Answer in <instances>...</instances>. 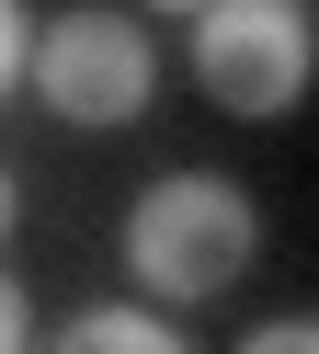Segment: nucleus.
<instances>
[{
  "label": "nucleus",
  "mask_w": 319,
  "mask_h": 354,
  "mask_svg": "<svg viewBox=\"0 0 319 354\" xmlns=\"http://www.w3.org/2000/svg\"><path fill=\"white\" fill-rule=\"evenodd\" d=\"M114 252H126V286H137V297L205 308V297H228V286L262 263V206H251L228 171H160V183L126 206Z\"/></svg>",
  "instance_id": "obj_1"
},
{
  "label": "nucleus",
  "mask_w": 319,
  "mask_h": 354,
  "mask_svg": "<svg viewBox=\"0 0 319 354\" xmlns=\"http://www.w3.org/2000/svg\"><path fill=\"white\" fill-rule=\"evenodd\" d=\"M23 92H35L57 126L103 138V126H137V115H148V92H160V46H148V24H137V12H114V0H80V12L35 24Z\"/></svg>",
  "instance_id": "obj_2"
},
{
  "label": "nucleus",
  "mask_w": 319,
  "mask_h": 354,
  "mask_svg": "<svg viewBox=\"0 0 319 354\" xmlns=\"http://www.w3.org/2000/svg\"><path fill=\"white\" fill-rule=\"evenodd\" d=\"M308 69H319V24L308 0H205L194 12V80L217 115L240 126H273L308 103Z\"/></svg>",
  "instance_id": "obj_3"
},
{
  "label": "nucleus",
  "mask_w": 319,
  "mask_h": 354,
  "mask_svg": "<svg viewBox=\"0 0 319 354\" xmlns=\"http://www.w3.org/2000/svg\"><path fill=\"white\" fill-rule=\"evenodd\" d=\"M57 354H194V343H182V320H171V308L103 297V308H80V320L57 331Z\"/></svg>",
  "instance_id": "obj_4"
},
{
  "label": "nucleus",
  "mask_w": 319,
  "mask_h": 354,
  "mask_svg": "<svg viewBox=\"0 0 319 354\" xmlns=\"http://www.w3.org/2000/svg\"><path fill=\"white\" fill-rule=\"evenodd\" d=\"M23 57H35V12H23V0H0V103L23 92Z\"/></svg>",
  "instance_id": "obj_5"
},
{
  "label": "nucleus",
  "mask_w": 319,
  "mask_h": 354,
  "mask_svg": "<svg viewBox=\"0 0 319 354\" xmlns=\"http://www.w3.org/2000/svg\"><path fill=\"white\" fill-rule=\"evenodd\" d=\"M0 354H35V297H23V274H0Z\"/></svg>",
  "instance_id": "obj_6"
},
{
  "label": "nucleus",
  "mask_w": 319,
  "mask_h": 354,
  "mask_svg": "<svg viewBox=\"0 0 319 354\" xmlns=\"http://www.w3.org/2000/svg\"><path fill=\"white\" fill-rule=\"evenodd\" d=\"M240 354H319V320H262Z\"/></svg>",
  "instance_id": "obj_7"
},
{
  "label": "nucleus",
  "mask_w": 319,
  "mask_h": 354,
  "mask_svg": "<svg viewBox=\"0 0 319 354\" xmlns=\"http://www.w3.org/2000/svg\"><path fill=\"white\" fill-rule=\"evenodd\" d=\"M12 229H23V183L0 171V240H12Z\"/></svg>",
  "instance_id": "obj_8"
},
{
  "label": "nucleus",
  "mask_w": 319,
  "mask_h": 354,
  "mask_svg": "<svg viewBox=\"0 0 319 354\" xmlns=\"http://www.w3.org/2000/svg\"><path fill=\"white\" fill-rule=\"evenodd\" d=\"M137 12H182V24H194V12H205V0H137Z\"/></svg>",
  "instance_id": "obj_9"
}]
</instances>
